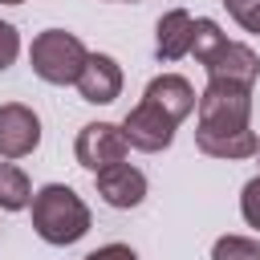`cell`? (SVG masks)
<instances>
[{"label": "cell", "mask_w": 260, "mask_h": 260, "mask_svg": "<svg viewBox=\"0 0 260 260\" xmlns=\"http://www.w3.org/2000/svg\"><path fill=\"white\" fill-rule=\"evenodd\" d=\"M195 146L211 158H252L260 138L252 130V89L232 81H207L195 106Z\"/></svg>", "instance_id": "obj_1"}, {"label": "cell", "mask_w": 260, "mask_h": 260, "mask_svg": "<svg viewBox=\"0 0 260 260\" xmlns=\"http://www.w3.org/2000/svg\"><path fill=\"white\" fill-rule=\"evenodd\" d=\"M191 57L207 69V81H232V85H256L260 77V57L240 45V41H228L223 28L211 20V16H199L195 20V41H191Z\"/></svg>", "instance_id": "obj_2"}, {"label": "cell", "mask_w": 260, "mask_h": 260, "mask_svg": "<svg viewBox=\"0 0 260 260\" xmlns=\"http://www.w3.org/2000/svg\"><path fill=\"white\" fill-rule=\"evenodd\" d=\"M28 211H32V232H37L45 244H53V248L77 244V240L89 232V223H93L85 199H81L73 187H65V183H45V187L32 195Z\"/></svg>", "instance_id": "obj_3"}, {"label": "cell", "mask_w": 260, "mask_h": 260, "mask_svg": "<svg viewBox=\"0 0 260 260\" xmlns=\"http://www.w3.org/2000/svg\"><path fill=\"white\" fill-rule=\"evenodd\" d=\"M85 61H89V49L81 45V37H73L65 28H45V32L32 37L28 65L49 85H77Z\"/></svg>", "instance_id": "obj_4"}, {"label": "cell", "mask_w": 260, "mask_h": 260, "mask_svg": "<svg viewBox=\"0 0 260 260\" xmlns=\"http://www.w3.org/2000/svg\"><path fill=\"white\" fill-rule=\"evenodd\" d=\"M73 154H77V162H81L85 171H93V175H98V171H106V167L126 162L130 142H126L122 126H114V122H89V126H81V130H77Z\"/></svg>", "instance_id": "obj_5"}, {"label": "cell", "mask_w": 260, "mask_h": 260, "mask_svg": "<svg viewBox=\"0 0 260 260\" xmlns=\"http://www.w3.org/2000/svg\"><path fill=\"white\" fill-rule=\"evenodd\" d=\"M175 118L171 114H162L154 102H138L126 118H122V134H126V142H130V150H142V154H158V150H167L171 142H175Z\"/></svg>", "instance_id": "obj_6"}, {"label": "cell", "mask_w": 260, "mask_h": 260, "mask_svg": "<svg viewBox=\"0 0 260 260\" xmlns=\"http://www.w3.org/2000/svg\"><path fill=\"white\" fill-rule=\"evenodd\" d=\"M41 146V118L24 102H4L0 106V158H24Z\"/></svg>", "instance_id": "obj_7"}, {"label": "cell", "mask_w": 260, "mask_h": 260, "mask_svg": "<svg viewBox=\"0 0 260 260\" xmlns=\"http://www.w3.org/2000/svg\"><path fill=\"white\" fill-rule=\"evenodd\" d=\"M93 187H98L102 203H110L118 211H130V207H138L146 199V175L138 167H130V162H118V167L98 171L93 175Z\"/></svg>", "instance_id": "obj_8"}, {"label": "cell", "mask_w": 260, "mask_h": 260, "mask_svg": "<svg viewBox=\"0 0 260 260\" xmlns=\"http://www.w3.org/2000/svg\"><path fill=\"white\" fill-rule=\"evenodd\" d=\"M77 93L89 106H110L122 93V65L110 53H89V61L77 77Z\"/></svg>", "instance_id": "obj_9"}, {"label": "cell", "mask_w": 260, "mask_h": 260, "mask_svg": "<svg viewBox=\"0 0 260 260\" xmlns=\"http://www.w3.org/2000/svg\"><path fill=\"white\" fill-rule=\"evenodd\" d=\"M142 98H146V102H154V106H158L162 114H171L175 122L191 118V114H195V106H199L195 85H191L183 73H158V77H150V81H146V89H142Z\"/></svg>", "instance_id": "obj_10"}, {"label": "cell", "mask_w": 260, "mask_h": 260, "mask_svg": "<svg viewBox=\"0 0 260 260\" xmlns=\"http://www.w3.org/2000/svg\"><path fill=\"white\" fill-rule=\"evenodd\" d=\"M191 41H195V16L187 8H171L158 16V24H154V57L158 61L191 57Z\"/></svg>", "instance_id": "obj_11"}, {"label": "cell", "mask_w": 260, "mask_h": 260, "mask_svg": "<svg viewBox=\"0 0 260 260\" xmlns=\"http://www.w3.org/2000/svg\"><path fill=\"white\" fill-rule=\"evenodd\" d=\"M32 183L16 162H0V211H24L32 203Z\"/></svg>", "instance_id": "obj_12"}, {"label": "cell", "mask_w": 260, "mask_h": 260, "mask_svg": "<svg viewBox=\"0 0 260 260\" xmlns=\"http://www.w3.org/2000/svg\"><path fill=\"white\" fill-rule=\"evenodd\" d=\"M211 260H260V240L248 236H219L211 244Z\"/></svg>", "instance_id": "obj_13"}, {"label": "cell", "mask_w": 260, "mask_h": 260, "mask_svg": "<svg viewBox=\"0 0 260 260\" xmlns=\"http://www.w3.org/2000/svg\"><path fill=\"white\" fill-rule=\"evenodd\" d=\"M223 8L232 12V20L244 32H256L260 37V0H223Z\"/></svg>", "instance_id": "obj_14"}, {"label": "cell", "mask_w": 260, "mask_h": 260, "mask_svg": "<svg viewBox=\"0 0 260 260\" xmlns=\"http://www.w3.org/2000/svg\"><path fill=\"white\" fill-rule=\"evenodd\" d=\"M240 215H244L248 228L260 232V175L244 183V191H240Z\"/></svg>", "instance_id": "obj_15"}, {"label": "cell", "mask_w": 260, "mask_h": 260, "mask_svg": "<svg viewBox=\"0 0 260 260\" xmlns=\"http://www.w3.org/2000/svg\"><path fill=\"white\" fill-rule=\"evenodd\" d=\"M16 57H20V32H16V24L0 20V73L12 69Z\"/></svg>", "instance_id": "obj_16"}, {"label": "cell", "mask_w": 260, "mask_h": 260, "mask_svg": "<svg viewBox=\"0 0 260 260\" xmlns=\"http://www.w3.org/2000/svg\"><path fill=\"white\" fill-rule=\"evenodd\" d=\"M81 260H138V252H134L130 244H102V248H93V252L81 256Z\"/></svg>", "instance_id": "obj_17"}, {"label": "cell", "mask_w": 260, "mask_h": 260, "mask_svg": "<svg viewBox=\"0 0 260 260\" xmlns=\"http://www.w3.org/2000/svg\"><path fill=\"white\" fill-rule=\"evenodd\" d=\"M110 4H138V0H110Z\"/></svg>", "instance_id": "obj_18"}, {"label": "cell", "mask_w": 260, "mask_h": 260, "mask_svg": "<svg viewBox=\"0 0 260 260\" xmlns=\"http://www.w3.org/2000/svg\"><path fill=\"white\" fill-rule=\"evenodd\" d=\"M0 4H24V0H0Z\"/></svg>", "instance_id": "obj_19"}, {"label": "cell", "mask_w": 260, "mask_h": 260, "mask_svg": "<svg viewBox=\"0 0 260 260\" xmlns=\"http://www.w3.org/2000/svg\"><path fill=\"white\" fill-rule=\"evenodd\" d=\"M256 158H260V150H256Z\"/></svg>", "instance_id": "obj_20"}]
</instances>
